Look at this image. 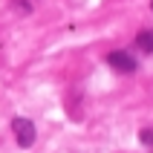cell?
Wrapping results in <instances>:
<instances>
[{
    "label": "cell",
    "instance_id": "1",
    "mask_svg": "<svg viewBox=\"0 0 153 153\" xmlns=\"http://www.w3.org/2000/svg\"><path fill=\"white\" fill-rule=\"evenodd\" d=\"M12 130H15V139L20 147H32L35 139H38V133H35V124L29 119H15L12 121Z\"/></svg>",
    "mask_w": 153,
    "mask_h": 153
},
{
    "label": "cell",
    "instance_id": "2",
    "mask_svg": "<svg viewBox=\"0 0 153 153\" xmlns=\"http://www.w3.org/2000/svg\"><path fill=\"white\" fill-rule=\"evenodd\" d=\"M107 64H110L113 69H119V72H136V58L130 55V52L124 49H116L107 55Z\"/></svg>",
    "mask_w": 153,
    "mask_h": 153
},
{
    "label": "cell",
    "instance_id": "3",
    "mask_svg": "<svg viewBox=\"0 0 153 153\" xmlns=\"http://www.w3.org/2000/svg\"><path fill=\"white\" fill-rule=\"evenodd\" d=\"M136 46H139V49H145V52H153V29L136 35Z\"/></svg>",
    "mask_w": 153,
    "mask_h": 153
},
{
    "label": "cell",
    "instance_id": "4",
    "mask_svg": "<svg viewBox=\"0 0 153 153\" xmlns=\"http://www.w3.org/2000/svg\"><path fill=\"white\" fill-rule=\"evenodd\" d=\"M142 142H145V147H153V130L150 127L142 130Z\"/></svg>",
    "mask_w": 153,
    "mask_h": 153
},
{
    "label": "cell",
    "instance_id": "5",
    "mask_svg": "<svg viewBox=\"0 0 153 153\" xmlns=\"http://www.w3.org/2000/svg\"><path fill=\"white\" fill-rule=\"evenodd\" d=\"M150 6H153V3H150Z\"/></svg>",
    "mask_w": 153,
    "mask_h": 153
}]
</instances>
